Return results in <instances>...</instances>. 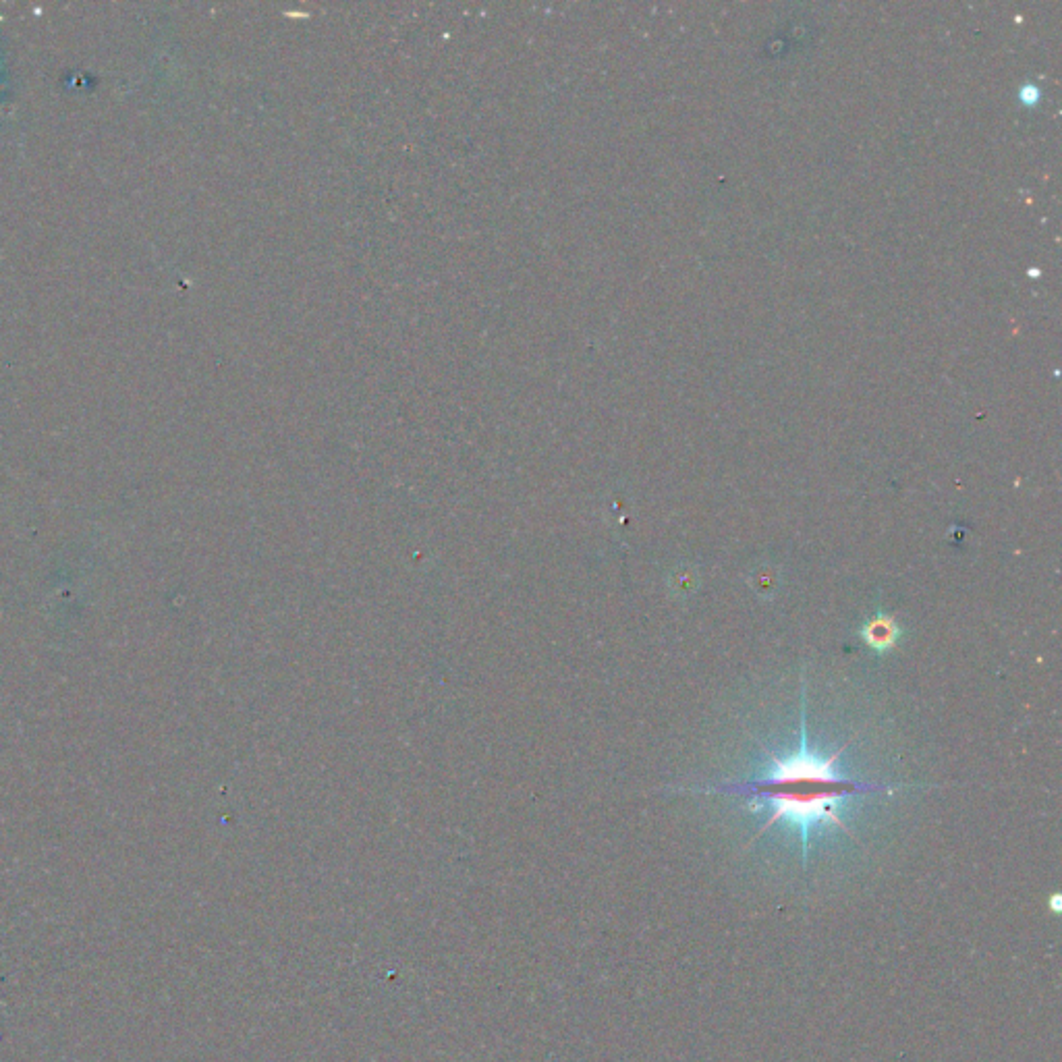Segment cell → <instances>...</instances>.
Wrapping results in <instances>:
<instances>
[{"label": "cell", "instance_id": "cell-1", "mask_svg": "<svg viewBox=\"0 0 1062 1062\" xmlns=\"http://www.w3.org/2000/svg\"><path fill=\"white\" fill-rule=\"evenodd\" d=\"M801 729H799V747L780 756L762 745V751L770 756L772 768L764 778L749 782H731V785L714 787V793H729L735 797H745L749 809L770 807L772 814L768 822L758 832L764 834L774 824H787L801 838L803 863L807 861L812 836L822 826H838L849 832V826L838 816V807L855 795L878 793L886 789L884 785H870V782L853 780L838 772L836 762L847 747L822 756V753L809 749L807 737V716H805V693L801 695Z\"/></svg>", "mask_w": 1062, "mask_h": 1062}, {"label": "cell", "instance_id": "cell-2", "mask_svg": "<svg viewBox=\"0 0 1062 1062\" xmlns=\"http://www.w3.org/2000/svg\"><path fill=\"white\" fill-rule=\"evenodd\" d=\"M901 635H903V629L899 627V623L882 610L876 612L870 621H865L863 627L859 629V637L880 656L894 650V646L899 644Z\"/></svg>", "mask_w": 1062, "mask_h": 1062}]
</instances>
